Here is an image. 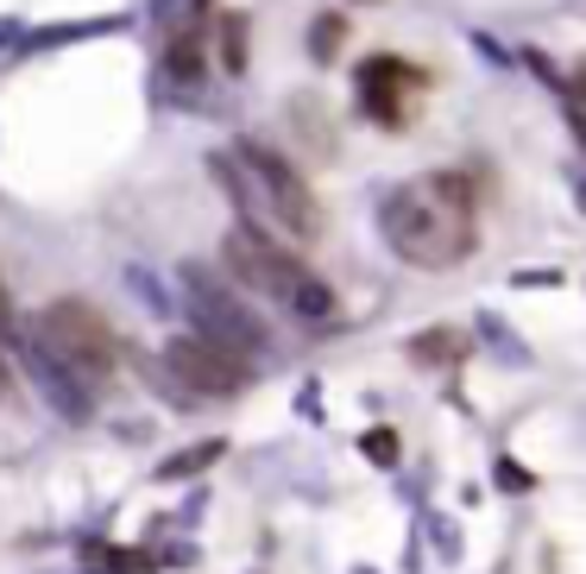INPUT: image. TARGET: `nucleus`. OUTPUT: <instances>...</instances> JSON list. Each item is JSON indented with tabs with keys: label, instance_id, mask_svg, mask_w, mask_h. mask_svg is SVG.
<instances>
[{
	"label": "nucleus",
	"instance_id": "1",
	"mask_svg": "<svg viewBox=\"0 0 586 574\" xmlns=\"http://www.w3.org/2000/svg\"><path fill=\"white\" fill-rule=\"evenodd\" d=\"M378 228H385L391 253L416 272L467 265L479 246V183L467 171H423L385 197Z\"/></svg>",
	"mask_w": 586,
	"mask_h": 574
},
{
	"label": "nucleus",
	"instance_id": "2",
	"mask_svg": "<svg viewBox=\"0 0 586 574\" xmlns=\"http://www.w3.org/2000/svg\"><path fill=\"white\" fill-rule=\"evenodd\" d=\"M209 171H215V183L234 197L246 228H265V234L291 240V246H310V240L329 228L315 190L303 183V171H296L284 152H272L265 139H234V145H221L215 159H209Z\"/></svg>",
	"mask_w": 586,
	"mask_h": 574
},
{
	"label": "nucleus",
	"instance_id": "3",
	"mask_svg": "<svg viewBox=\"0 0 586 574\" xmlns=\"http://www.w3.org/2000/svg\"><path fill=\"white\" fill-rule=\"evenodd\" d=\"M221 259H228V272L246 284V291H259V298L284 303V310H296V316H334V284L322 272H315L310 259L296 253L291 240L265 234V228H228V240H221Z\"/></svg>",
	"mask_w": 586,
	"mask_h": 574
},
{
	"label": "nucleus",
	"instance_id": "4",
	"mask_svg": "<svg viewBox=\"0 0 586 574\" xmlns=\"http://www.w3.org/2000/svg\"><path fill=\"white\" fill-rule=\"evenodd\" d=\"M39 341H44V354L58 360V366H70V373H82V379H108L120 366V335L108 329V316H101L89 298L44 303Z\"/></svg>",
	"mask_w": 586,
	"mask_h": 574
},
{
	"label": "nucleus",
	"instance_id": "5",
	"mask_svg": "<svg viewBox=\"0 0 586 574\" xmlns=\"http://www.w3.org/2000/svg\"><path fill=\"white\" fill-rule=\"evenodd\" d=\"M164 366H171V379L195 397H234V392H246V379H253V360L240 354V348H228V341H215V335L171 341V348H164Z\"/></svg>",
	"mask_w": 586,
	"mask_h": 574
},
{
	"label": "nucleus",
	"instance_id": "6",
	"mask_svg": "<svg viewBox=\"0 0 586 574\" xmlns=\"http://www.w3.org/2000/svg\"><path fill=\"white\" fill-rule=\"evenodd\" d=\"M411 89H416V70H411V63H397V58L360 63V101H366L372 120L397 127V120L411 114V108H404V101H411Z\"/></svg>",
	"mask_w": 586,
	"mask_h": 574
},
{
	"label": "nucleus",
	"instance_id": "7",
	"mask_svg": "<svg viewBox=\"0 0 586 574\" xmlns=\"http://www.w3.org/2000/svg\"><path fill=\"white\" fill-rule=\"evenodd\" d=\"M411 354L423 360V366H454V360L467 354V335H454V329H430V335L411 341Z\"/></svg>",
	"mask_w": 586,
	"mask_h": 574
},
{
	"label": "nucleus",
	"instance_id": "8",
	"mask_svg": "<svg viewBox=\"0 0 586 574\" xmlns=\"http://www.w3.org/2000/svg\"><path fill=\"white\" fill-rule=\"evenodd\" d=\"M341 32H347V26H341V13L315 20V26H310V58H322V63H329V58H334V44H341Z\"/></svg>",
	"mask_w": 586,
	"mask_h": 574
},
{
	"label": "nucleus",
	"instance_id": "9",
	"mask_svg": "<svg viewBox=\"0 0 586 574\" xmlns=\"http://www.w3.org/2000/svg\"><path fill=\"white\" fill-rule=\"evenodd\" d=\"M215 455H221V442H202V449H190L183 461H171V467H164V480H171V474H195V467H209Z\"/></svg>",
	"mask_w": 586,
	"mask_h": 574
},
{
	"label": "nucleus",
	"instance_id": "10",
	"mask_svg": "<svg viewBox=\"0 0 586 574\" xmlns=\"http://www.w3.org/2000/svg\"><path fill=\"white\" fill-rule=\"evenodd\" d=\"M366 455L378 461V467H391V461H397V436H391V430H372V436H366Z\"/></svg>",
	"mask_w": 586,
	"mask_h": 574
},
{
	"label": "nucleus",
	"instance_id": "11",
	"mask_svg": "<svg viewBox=\"0 0 586 574\" xmlns=\"http://www.w3.org/2000/svg\"><path fill=\"white\" fill-rule=\"evenodd\" d=\"M0 335H13V298H7V278H0Z\"/></svg>",
	"mask_w": 586,
	"mask_h": 574
},
{
	"label": "nucleus",
	"instance_id": "12",
	"mask_svg": "<svg viewBox=\"0 0 586 574\" xmlns=\"http://www.w3.org/2000/svg\"><path fill=\"white\" fill-rule=\"evenodd\" d=\"M574 108H580V114H586V63H580V70H574Z\"/></svg>",
	"mask_w": 586,
	"mask_h": 574
},
{
	"label": "nucleus",
	"instance_id": "13",
	"mask_svg": "<svg viewBox=\"0 0 586 574\" xmlns=\"http://www.w3.org/2000/svg\"><path fill=\"white\" fill-rule=\"evenodd\" d=\"M0 392H7V373H0Z\"/></svg>",
	"mask_w": 586,
	"mask_h": 574
}]
</instances>
